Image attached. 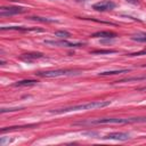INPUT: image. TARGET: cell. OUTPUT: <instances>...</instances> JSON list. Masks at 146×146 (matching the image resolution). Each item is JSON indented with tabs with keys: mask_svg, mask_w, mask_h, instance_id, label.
<instances>
[{
	"mask_svg": "<svg viewBox=\"0 0 146 146\" xmlns=\"http://www.w3.org/2000/svg\"><path fill=\"white\" fill-rule=\"evenodd\" d=\"M111 104L110 100H95L86 104H80V105H74L71 107H65V108H58L50 111V113L54 114H60V113H68V112H76V111H86V110H94V108H102L105 106H108Z\"/></svg>",
	"mask_w": 146,
	"mask_h": 146,
	"instance_id": "cell-1",
	"label": "cell"
},
{
	"mask_svg": "<svg viewBox=\"0 0 146 146\" xmlns=\"http://www.w3.org/2000/svg\"><path fill=\"white\" fill-rule=\"evenodd\" d=\"M146 117H129V119H122V117H104V119H97L86 122H80L81 124H117V123H145Z\"/></svg>",
	"mask_w": 146,
	"mask_h": 146,
	"instance_id": "cell-2",
	"label": "cell"
},
{
	"mask_svg": "<svg viewBox=\"0 0 146 146\" xmlns=\"http://www.w3.org/2000/svg\"><path fill=\"white\" fill-rule=\"evenodd\" d=\"M80 71H72V70H55V71H47L38 73L39 76L43 78H57V76H67V75H75L79 74Z\"/></svg>",
	"mask_w": 146,
	"mask_h": 146,
	"instance_id": "cell-3",
	"label": "cell"
},
{
	"mask_svg": "<svg viewBox=\"0 0 146 146\" xmlns=\"http://www.w3.org/2000/svg\"><path fill=\"white\" fill-rule=\"evenodd\" d=\"M44 43L47 44H52V46H62V47H81L83 43L80 42H70L66 40H44Z\"/></svg>",
	"mask_w": 146,
	"mask_h": 146,
	"instance_id": "cell-4",
	"label": "cell"
},
{
	"mask_svg": "<svg viewBox=\"0 0 146 146\" xmlns=\"http://www.w3.org/2000/svg\"><path fill=\"white\" fill-rule=\"evenodd\" d=\"M92 8L97 11H106V10H112L115 8V3L110 0H104L100 2H97L92 6Z\"/></svg>",
	"mask_w": 146,
	"mask_h": 146,
	"instance_id": "cell-5",
	"label": "cell"
},
{
	"mask_svg": "<svg viewBox=\"0 0 146 146\" xmlns=\"http://www.w3.org/2000/svg\"><path fill=\"white\" fill-rule=\"evenodd\" d=\"M25 11H26V9L25 8H22V7H9V8L2 7L0 9V15L1 16H9V15L22 14V13H25Z\"/></svg>",
	"mask_w": 146,
	"mask_h": 146,
	"instance_id": "cell-6",
	"label": "cell"
},
{
	"mask_svg": "<svg viewBox=\"0 0 146 146\" xmlns=\"http://www.w3.org/2000/svg\"><path fill=\"white\" fill-rule=\"evenodd\" d=\"M104 139H114V140H128L130 138L129 133L125 132H111L103 137Z\"/></svg>",
	"mask_w": 146,
	"mask_h": 146,
	"instance_id": "cell-7",
	"label": "cell"
},
{
	"mask_svg": "<svg viewBox=\"0 0 146 146\" xmlns=\"http://www.w3.org/2000/svg\"><path fill=\"white\" fill-rule=\"evenodd\" d=\"M43 55L41 52H27V54H23L21 56V59L25 60V62H31L33 59H38V58H42Z\"/></svg>",
	"mask_w": 146,
	"mask_h": 146,
	"instance_id": "cell-8",
	"label": "cell"
},
{
	"mask_svg": "<svg viewBox=\"0 0 146 146\" xmlns=\"http://www.w3.org/2000/svg\"><path fill=\"white\" fill-rule=\"evenodd\" d=\"M1 30H15V31H23V32H27V31H42L41 29H36V27H23V26H2Z\"/></svg>",
	"mask_w": 146,
	"mask_h": 146,
	"instance_id": "cell-9",
	"label": "cell"
},
{
	"mask_svg": "<svg viewBox=\"0 0 146 146\" xmlns=\"http://www.w3.org/2000/svg\"><path fill=\"white\" fill-rule=\"evenodd\" d=\"M92 38H115L116 34L114 32H111V31H99V32H96L94 34H91Z\"/></svg>",
	"mask_w": 146,
	"mask_h": 146,
	"instance_id": "cell-10",
	"label": "cell"
},
{
	"mask_svg": "<svg viewBox=\"0 0 146 146\" xmlns=\"http://www.w3.org/2000/svg\"><path fill=\"white\" fill-rule=\"evenodd\" d=\"M38 83L36 80H22V81H17L16 83H14V87H31V86H35Z\"/></svg>",
	"mask_w": 146,
	"mask_h": 146,
	"instance_id": "cell-11",
	"label": "cell"
},
{
	"mask_svg": "<svg viewBox=\"0 0 146 146\" xmlns=\"http://www.w3.org/2000/svg\"><path fill=\"white\" fill-rule=\"evenodd\" d=\"M129 72V68H122V70H113V71H106V72H100L99 75L100 76H105V75H114V74H121V73H125Z\"/></svg>",
	"mask_w": 146,
	"mask_h": 146,
	"instance_id": "cell-12",
	"label": "cell"
},
{
	"mask_svg": "<svg viewBox=\"0 0 146 146\" xmlns=\"http://www.w3.org/2000/svg\"><path fill=\"white\" fill-rule=\"evenodd\" d=\"M131 39L135 40V41H139V42H146V33H144V32L137 33V34L132 35Z\"/></svg>",
	"mask_w": 146,
	"mask_h": 146,
	"instance_id": "cell-13",
	"label": "cell"
},
{
	"mask_svg": "<svg viewBox=\"0 0 146 146\" xmlns=\"http://www.w3.org/2000/svg\"><path fill=\"white\" fill-rule=\"evenodd\" d=\"M71 34L67 32V31H57L55 32V36H58L60 39H64V38H68Z\"/></svg>",
	"mask_w": 146,
	"mask_h": 146,
	"instance_id": "cell-14",
	"label": "cell"
},
{
	"mask_svg": "<svg viewBox=\"0 0 146 146\" xmlns=\"http://www.w3.org/2000/svg\"><path fill=\"white\" fill-rule=\"evenodd\" d=\"M31 19H35V21H39V22H54L52 19H48V18H43V17H31Z\"/></svg>",
	"mask_w": 146,
	"mask_h": 146,
	"instance_id": "cell-15",
	"label": "cell"
},
{
	"mask_svg": "<svg viewBox=\"0 0 146 146\" xmlns=\"http://www.w3.org/2000/svg\"><path fill=\"white\" fill-rule=\"evenodd\" d=\"M111 52H115V50H95V51H92V54H111Z\"/></svg>",
	"mask_w": 146,
	"mask_h": 146,
	"instance_id": "cell-16",
	"label": "cell"
},
{
	"mask_svg": "<svg viewBox=\"0 0 146 146\" xmlns=\"http://www.w3.org/2000/svg\"><path fill=\"white\" fill-rule=\"evenodd\" d=\"M19 110H21L19 107H18V108H17V107H15V108H2V110H1L0 112H1V113H5V112H13V111H19Z\"/></svg>",
	"mask_w": 146,
	"mask_h": 146,
	"instance_id": "cell-17",
	"label": "cell"
},
{
	"mask_svg": "<svg viewBox=\"0 0 146 146\" xmlns=\"http://www.w3.org/2000/svg\"><path fill=\"white\" fill-rule=\"evenodd\" d=\"M146 54V50H141V51H138V52H135V54H130L129 56H140V55H144Z\"/></svg>",
	"mask_w": 146,
	"mask_h": 146,
	"instance_id": "cell-18",
	"label": "cell"
},
{
	"mask_svg": "<svg viewBox=\"0 0 146 146\" xmlns=\"http://www.w3.org/2000/svg\"><path fill=\"white\" fill-rule=\"evenodd\" d=\"M129 3H132V5H138V1L137 0H127Z\"/></svg>",
	"mask_w": 146,
	"mask_h": 146,
	"instance_id": "cell-19",
	"label": "cell"
}]
</instances>
